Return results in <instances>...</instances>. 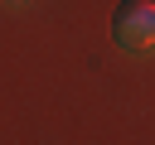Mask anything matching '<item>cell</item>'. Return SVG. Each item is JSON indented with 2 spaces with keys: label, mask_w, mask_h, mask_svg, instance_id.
<instances>
[{
  "label": "cell",
  "mask_w": 155,
  "mask_h": 145,
  "mask_svg": "<svg viewBox=\"0 0 155 145\" xmlns=\"http://www.w3.org/2000/svg\"><path fill=\"white\" fill-rule=\"evenodd\" d=\"M5 5H19V0H5Z\"/></svg>",
  "instance_id": "7a4b0ae2"
},
{
  "label": "cell",
  "mask_w": 155,
  "mask_h": 145,
  "mask_svg": "<svg viewBox=\"0 0 155 145\" xmlns=\"http://www.w3.org/2000/svg\"><path fill=\"white\" fill-rule=\"evenodd\" d=\"M111 34L121 48H150L155 44V0H121Z\"/></svg>",
  "instance_id": "6da1fadb"
}]
</instances>
